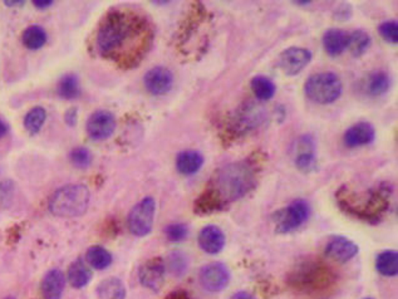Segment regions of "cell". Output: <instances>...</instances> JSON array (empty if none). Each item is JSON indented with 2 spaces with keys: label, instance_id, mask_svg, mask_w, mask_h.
I'll use <instances>...</instances> for the list:
<instances>
[{
  "label": "cell",
  "instance_id": "6da1fadb",
  "mask_svg": "<svg viewBox=\"0 0 398 299\" xmlns=\"http://www.w3.org/2000/svg\"><path fill=\"white\" fill-rule=\"evenodd\" d=\"M154 28L142 13L114 8L103 17L95 34V48L105 60L119 68H135L154 42Z\"/></svg>",
  "mask_w": 398,
  "mask_h": 299
},
{
  "label": "cell",
  "instance_id": "7a4b0ae2",
  "mask_svg": "<svg viewBox=\"0 0 398 299\" xmlns=\"http://www.w3.org/2000/svg\"><path fill=\"white\" fill-rule=\"evenodd\" d=\"M259 173L260 165L254 157L232 162L219 168L197 199L194 205L195 213L199 215L213 214L246 197L256 189Z\"/></svg>",
  "mask_w": 398,
  "mask_h": 299
},
{
  "label": "cell",
  "instance_id": "3957f363",
  "mask_svg": "<svg viewBox=\"0 0 398 299\" xmlns=\"http://www.w3.org/2000/svg\"><path fill=\"white\" fill-rule=\"evenodd\" d=\"M391 189L380 186L366 192H353L347 186L339 189L336 198L340 209L348 215L369 222H377L390 206Z\"/></svg>",
  "mask_w": 398,
  "mask_h": 299
},
{
  "label": "cell",
  "instance_id": "277c9868",
  "mask_svg": "<svg viewBox=\"0 0 398 299\" xmlns=\"http://www.w3.org/2000/svg\"><path fill=\"white\" fill-rule=\"evenodd\" d=\"M336 275L327 264L318 259H305L288 275V284L300 293H317L332 286Z\"/></svg>",
  "mask_w": 398,
  "mask_h": 299
},
{
  "label": "cell",
  "instance_id": "5b68a950",
  "mask_svg": "<svg viewBox=\"0 0 398 299\" xmlns=\"http://www.w3.org/2000/svg\"><path fill=\"white\" fill-rule=\"evenodd\" d=\"M88 187L82 184L63 186L54 192L49 199L48 208L54 216L58 218H78L88 209Z\"/></svg>",
  "mask_w": 398,
  "mask_h": 299
},
{
  "label": "cell",
  "instance_id": "8992f818",
  "mask_svg": "<svg viewBox=\"0 0 398 299\" xmlns=\"http://www.w3.org/2000/svg\"><path fill=\"white\" fill-rule=\"evenodd\" d=\"M342 81L333 72L315 73L304 84L305 96L318 105H331L342 96Z\"/></svg>",
  "mask_w": 398,
  "mask_h": 299
},
{
  "label": "cell",
  "instance_id": "52a82bcc",
  "mask_svg": "<svg viewBox=\"0 0 398 299\" xmlns=\"http://www.w3.org/2000/svg\"><path fill=\"white\" fill-rule=\"evenodd\" d=\"M310 216V205L303 199L291 201L288 206L274 213L275 232L289 234L304 225Z\"/></svg>",
  "mask_w": 398,
  "mask_h": 299
},
{
  "label": "cell",
  "instance_id": "ba28073f",
  "mask_svg": "<svg viewBox=\"0 0 398 299\" xmlns=\"http://www.w3.org/2000/svg\"><path fill=\"white\" fill-rule=\"evenodd\" d=\"M155 199L147 197L132 208L128 214V229L135 237L142 238L151 233L155 220Z\"/></svg>",
  "mask_w": 398,
  "mask_h": 299
},
{
  "label": "cell",
  "instance_id": "9c48e42d",
  "mask_svg": "<svg viewBox=\"0 0 398 299\" xmlns=\"http://www.w3.org/2000/svg\"><path fill=\"white\" fill-rule=\"evenodd\" d=\"M264 120H265V111L263 109L262 106L249 102L239 108L232 116L229 130L232 132V135L235 133L237 136H241L246 132L254 130L258 126L262 125Z\"/></svg>",
  "mask_w": 398,
  "mask_h": 299
},
{
  "label": "cell",
  "instance_id": "30bf717a",
  "mask_svg": "<svg viewBox=\"0 0 398 299\" xmlns=\"http://www.w3.org/2000/svg\"><path fill=\"white\" fill-rule=\"evenodd\" d=\"M232 279L230 270L225 264L220 262L206 264L199 273V281L201 287L210 293L223 292L227 288Z\"/></svg>",
  "mask_w": 398,
  "mask_h": 299
},
{
  "label": "cell",
  "instance_id": "8fae6325",
  "mask_svg": "<svg viewBox=\"0 0 398 299\" xmlns=\"http://www.w3.org/2000/svg\"><path fill=\"white\" fill-rule=\"evenodd\" d=\"M116 126L114 114L106 109H100L89 116L86 130L93 141H103L112 136Z\"/></svg>",
  "mask_w": 398,
  "mask_h": 299
},
{
  "label": "cell",
  "instance_id": "7c38bea8",
  "mask_svg": "<svg viewBox=\"0 0 398 299\" xmlns=\"http://www.w3.org/2000/svg\"><path fill=\"white\" fill-rule=\"evenodd\" d=\"M312 60V52L302 47H289L279 55V67L286 76H297Z\"/></svg>",
  "mask_w": 398,
  "mask_h": 299
},
{
  "label": "cell",
  "instance_id": "4fadbf2b",
  "mask_svg": "<svg viewBox=\"0 0 398 299\" xmlns=\"http://www.w3.org/2000/svg\"><path fill=\"white\" fill-rule=\"evenodd\" d=\"M143 84L147 92L154 96H164L168 93L173 86V74L168 68L156 66L146 72Z\"/></svg>",
  "mask_w": 398,
  "mask_h": 299
},
{
  "label": "cell",
  "instance_id": "5bb4252c",
  "mask_svg": "<svg viewBox=\"0 0 398 299\" xmlns=\"http://www.w3.org/2000/svg\"><path fill=\"white\" fill-rule=\"evenodd\" d=\"M166 274V264L161 258H152L141 265L138 270V278L143 287L159 292Z\"/></svg>",
  "mask_w": 398,
  "mask_h": 299
},
{
  "label": "cell",
  "instance_id": "9a60e30c",
  "mask_svg": "<svg viewBox=\"0 0 398 299\" xmlns=\"http://www.w3.org/2000/svg\"><path fill=\"white\" fill-rule=\"evenodd\" d=\"M294 164L298 170L303 174L313 173L317 168V154H315L314 138L310 135L300 136L296 145Z\"/></svg>",
  "mask_w": 398,
  "mask_h": 299
},
{
  "label": "cell",
  "instance_id": "2e32d148",
  "mask_svg": "<svg viewBox=\"0 0 398 299\" xmlns=\"http://www.w3.org/2000/svg\"><path fill=\"white\" fill-rule=\"evenodd\" d=\"M359 248L354 241L340 235L332 237L324 246V254L338 263L350 262L356 257Z\"/></svg>",
  "mask_w": 398,
  "mask_h": 299
},
{
  "label": "cell",
  "instance_id": "e0dca14e",
  "mask_svg": "<svg viewBox=\"0 0 398 299\" xmlns=\"http://www.w3.org/2000/svg\"><path fill=\"white\" fill-rule=\"evenodd\" d=\"M376 138V130L372 124L361 121L351 126L343 135V142L347 147L354 149L371 145Z\"/></svg>",
  "mask_w": 398,
  "mask_h": 299
},
{
  "label": "cell",
  "instance_id": "ac0fdd59",
  "mask_svg": "<svg viewBox=\"0 0 398 299\" xmlns=\"http://www.w3.org/2000/svg\"><path fill=\"white\" fill-rule=\"evenodd\" d=\"M199 246L210 255L219 254L225 246V234L216 225H206L199 233Z\"/></svg>",
  "mask_w": 398,
  "mask_h": 299
},
{
  "label": "cell",
  "instance_id": "d6986e66",
  "mask_svg": "<svg viewBox=\"0 0 398 299\" xmlns=\"http://www.w3.org/2000/svg\"><path fill=\"white\" fill-rule=\"evenodd\" d=\"M323 47L331 57H338L348 49L350 33L338 28H331L323 34Z\"/></svg>",
  "mask_w": 398,
  "mask_h": 299
},
{
  "label": "cell",
  "instance_id": "ffe728a7",
  "mask_svg": "<svg viewBox=\"0 0 398 299\" xmlns=\"http://www.w3.org/2000/svg\"><path fill=\"white\" fill-rule=\"evenodd\" d=\"M66 286V277L62 270L48 272L42 281V294L44 299H60Z\"/></svg>",
  "mask_w": 398,
  "mask_h": 299
},
{
  "label": "cell",
  "instance_id": "44dd1931",
  "mask_svg": "<svg viewBox=\"0 0 398 299\" xmlns=\"http://www.w3.org/2000/svg\"><path fill=\"white\" fill-rule=\"evenodd\" d=\"M175 165L176 170L181 175L185 176L195 175L197 171H200V168L204 165V156L194 150H186L176 156Z\"/></svg>",
  "mask_w": 398,
  "mask_h": 299
},
{
  "label": "cell",
  "instance_id": "7402d4cb",
  "mask_svg": "<svg viewBox=\"0 0 398 299\" xmlns=\"http://www.w3.org/2000/svg\"><path fill=\"white\" fill-rule=\"evenodd\" d=\"M92 279V272L82 259L73 262L68 270V281L73 288H84Z\"/></svg>",
  "mask_w": 398,
  "mask_h": 299
},
{
  "label": "cell",
  "instance_id": "603a6c76",
  "mask_svg": "<svg viewBox=\"0 0 398 299\" xmlns=\"http://www.w3.org/2000/svg\"><path fill=\"white\" fill-rule=\"evenodd\" d=\"M376 270L383 277H396L398 274V253L385 251L376 258Z\"/></svg>",
  "mask_w": 398,
  "mask_h": 299
},
{
  "label": "cell",
  "instance_id": "cb8c5ba5",
  "mask_svg": "<svg viewBox=\"0 0 398 299\" xmlns=\"http://www.w3.org/2000/svg\"><path fill=\"white\" fill-rule=\"evenodd\" d=\"M97 294L100 299H125V284L119 278H108L100 283Z\"/></svg>",
  "mask_w": 398,
  "mask_h": 299
},
{
  "label": "cell",
  "instance_id": "d4e9b609",
  "mask_svg": "<svg viewBox=\"0 0 398 299\" xmlns=\"http://www.w3.org/2000/svg\"><path fill=\"white\" fill-rule=\"evenodd\" d=\"M57 93L60 98L67 100V101H72L76 100L78 97L81 96V82L79 78L69 73L63 77L60 78L58 82V87H57Z\"/></svg>",
  "mask_w": 398,
  "mask_h": 299
},
{
  "label": "cell",
  "instance_id": "484cf974",
  "mask_svg": "<svg viewBox=\"0 0 398 299\" xmlns=\"http://www.w3.org/2000/svg\"><path fill=\"white\" fill-rule=\"evenodd\" d=\"M48 36L41 25H30L22 34V42L25 48L38 51L47 43Z\"/></svg>",
  "mask_w": 398,
  "mask_h": 299
},
{
  "label": "cell",
  "instance_id": "4316f807",
  "mask_svg": "<svg viewBox=\"0 0 398 299\" xmlns=\"http://www.w3.org/2000/svg\"><path fill=\"white\" fill-rule=\"evenodd\" d=\"M251 91L259 101H269L277 92V86L270 78L265 76H256L250 81Z\"/></svg>",
  "mask_w": 398,
  "mask_h": 299
},
{
  "label": "cell",
  "instance_id": "83f0119b",
  "mask_svg": "<svg viewBox=\"0 0 398 299\" xmlns=\"http://www.w3.org/2000/svg\"><path fill=\"white\" fill-rule=\"evenodd\" d=\"M87 262L95 270H105L112 264V255L106 248L93 246L87 251Z\"/></svg>",
  "mask_w": 398,
  "mask_h": 299
},
{
  "label": "cell",
  "instance_id": "f1b7e54d",
  "mask_svg": "<svg viewBox=\"0 0 398 299\" xmlns=\"http://www.w3.org/2000/svg\"><path fill=\"white\" fill-rule=\"evenodd\" d=\"M371 46V36L366 30L357 29L350 33V44L348 49L351 51L352 55L359 58L367 52Z\"/></svg>",
  "mask_w": 398,
  "mask_h": 299
},
{
  "label": "cell",
  "instance_id": "f546056e",
  "mask_svg": "<svg viewBox=\"0 0 398 299\" xmlns=\"http://www.w3.org/2000/svg\"><path fill=\"white\" fill-rule=\"evenodd\" d=\"M390 87H391V79L383 71L372 73L367 81V91L371 96H382L390 90Z\"/></svg>",
  "mask_w": 398,
  "mask_h": 299
},
{
  "label": "cell",
  "instance_id": "4dcf8cb0",
  "mask_svg": "<svg viewBox=\"0 0 398 299\" xmlns=\"http://www.w3.org/2000/svg\"><path fill=\"white\" fill-rule=\"evenodd\" d=\"M47 120V112L41 106H37L30 109L24 117V127L30 135H37L42 130L44 122Z\"/></svg>",
  "mask_w": 398,
  "mask_h": 299
},
{
  "label": "cell",
  "instance_id": "1f68e13d",
  "mask_svg": "<svg viewBox=\"0 0 398 299\" xmlns=\"http://www.w3.org/2000/svg\"><path fill=\"white\" fill-rule=\"evenodd\" d=\"M167 267L173 275L181 277V275L186 274V272L189 270V259L184 253L173 251L168 255Z\"/></svg>",
  "mask_w": 398,
  "mask_h": 299
},
{
  "label": "cell",
  "instance_id": "d6a6232c",
  "mask_svg": "<svg viewBox=\"0 0 398 299\" xmlns=\"http://www.w3.org/2000/svg\"><path fill=\"white\" fill-rule=\"evenodd\" d=\"M72 165L78 168H87L93 161V155L86 147H74L69 154Z\"/></svg>",
  "mask_w": 398,
  "mask_h": 299
},
{
  "label": "cell",
  "instance_id": "836d02e7",
  "mask_svg": "<svg viewBox=\"0 0 398 299\" xmlns=\"http://www.w3.org/2000/svg\"><path fill=\"white\" fill-rule=\"evenodd\" d=\"M165 235H166L167 240L173 241V243H180L183 240L187 238L189 235V227L186 224L183 222H175V224H170L165 227Z\"/></svg>",
  "mask_w": 398,
  "mask_h": 299
},
{
  "label": "cell",
  "instance_id": "e575fe53",
  "mask_svg": "<svg viewBox=\"0 0 398 299\" xmlns=\"http://www.w3.org/2000/svg\"><path fill=\"white\" fill-rule=\"evenodd\" d=\"M378 33L380 36L390 43V44H397L398 43V23L397 20H386L378 25Z\"/></svg>",
  "mask_w": 398,
  "mask_h": 299
},
{
  "label": "cell",
  "instance_id": "d590c367",
  "mask_svg": "<svg viewBox=\"0 0 398 299\" xmlns=\"http://www.w3.org/2000/svg\"><path fill=\"white\" fill-rule=\"evenodd\" d=\"M352 15V8L348 6V4H343V6H339L337 9V12L334 14V18L338 19V20H347V19L351 18Z\"/></svg>",
  "mask_w": 398,
  "mask_h": 299
},
{
  "label": "cell",
  "instance_id": "8d00e7d4",
  "mask_svg": "<svg viewBox=\"0 0 398 299\" xmlns=\"http://www.w3.org/2000/svg\"><path fill=\"white\" fill-rule=\"evenodd\" d=\"M65 120H66V124L71 127H74L77 125L78 120V109L76 107H72L66 111V114H65Z\"/></svg>",
  "mask_w": 398,
  "mask_h": 299
},
{
  "label": "cell",
  "instance_id": "74e56055",
  "mask_svg": "<svg viewBox=\"0 0 398 299\" xmlns=\"http://www.w3.org/2000/svg\"><path fill=\"white\" fill-rule=\"evenodd\" d=\"M165 299H192L190 297V294L185 291H176V292H173V293L168 294Z\"/></svg>",
  "mask_w": 398,
  "mask_h": 299
},
{
  "label": "cell",
  "instance_id": "f35d334b",
  "mask_svg": "<svg viewBox=\"0 0 398 299\" xmlns=\"http://www.w3.org/2000/svg\"><path fill=\"white\" fill-rule=\"evenodd\" d=\"M33 4H34L38 9H47V8H49V6L53 4V1H52V0H34Z\"/></svg>",
  "mask_w": 398,
  "mask_h": 299
},
{
  "label": "cell",
  "instance_id": "ab89813d",
  "mask_svg": "<svg viewBox=\"0 0 398 299\" xmlns=\"http://www.w3.org/2000/svg\"><path fill=\"white\" fill-rule=\"evenodd\" d=\"M230 299H256L253 294H250L249 292H238V293L234 294Z\"/></svg>",
  "mask_w": 398,
  "mask_h": 299
},
{
  "label": "cell",
  "instance_id": "60d3db41",
  "mask_svg": "<svg viewBox=\"0 0 398 299\" xmlns=\"http://www.w3.org/2000/svg\"><path fill=\"white\" fill-rule=\"evenodd\" d=\"M8 130H9V127H8L6 122L3 120H0V138L6 136V133H8Z\"/></svg>",
  "mask_w": 398,
  "mask_h": 299
},
{
  "label": "cell",
  "instance_id": "b9f144b4",
  "mask_svg": "<svg viewBox=\"0 0 398 299\" xmlns=\"http://www.w3.org/2000/svg\"><path fill=\"white\" fill-rule=\"evenodd\" d=\"M4 4H6V6L14 8V6H23L24 1H22V0H19V1H6Z\"/></svg>",
  "mask_w": 398,
  "mask_h": 299
},
{
  "label": "cell",
  "instance_id": "7bdbcfd3",
  "mask_svg": "<svg viewBox=\"0 0 398 299\" xmlns=\"http://www.w3.org/2000/svg\"><path fill=\"white\" fill-rule=\"evenodd\" d=\"M294 6H310V1H293Z\"/></svg>",
  "mask_w": 398,
  "mask_h": 299
},
{
  "label": "cell",
  "instance_id": "ee69618b",
  "mask_svg": "<svg viewBox=\"0 0 398 299\" xmlns=\"http://www.w3.org/2000/svg\"><path fill=\"white\" fill-rule=\"evenodd\" d=\"M364 299H372V298H364Z\"/></svg>",
  "mask_w": 398,
  "mask_h": 299
}]
</instances>
